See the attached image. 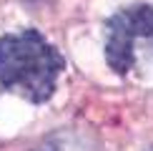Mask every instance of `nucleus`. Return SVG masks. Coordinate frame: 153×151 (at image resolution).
Instances as JSON below:
<instances>
[{"label": "nucleus", "mask_w": 153, "mask_h": 151, "mask_svg": "<svg viewBox=\"0 0 153 151\" xmlns=\"http://www.w3.org/2000/svg\"><path fill=\"white\" fill-rule=\"evenodd\" d=\"M63 55L38 30H20L0 38V86L33 103H43L55 91Z\"/></svg>", "instance_id": "1"}, {"label": "nucleus", "mask_w": 153, "mask_h": 151, "mask_svg": "<svg viewBox=\"0 0 153 151\" xmlns=\"http://www.w3.org/2000/svg\"><path fill=\"white\" fill-rule=\"evenodd\" d=\"M105 58L116 73H126L133 66L136 55V40L153 43V8L148 5H136V8L120 10L108 20L105 25Z\"/></svg>", "instance_id": "2"}, {"label": "nucleus", "mask_w": 153, "mask_h": 151, "mask_svg": "<svg viewBox=\"0 0 153 151\" xmlns=\"http://www.w3.org/2000/svg\"><path fill=\"white\" fill-rule=\"evenodd\" d=\"M151 151H153V149H151Z\"/></svg>", "instance_id": "3"}]
</instances>
